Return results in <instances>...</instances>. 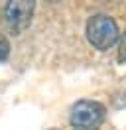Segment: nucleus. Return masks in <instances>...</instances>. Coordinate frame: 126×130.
<instances>
[{"instance_id":"obj_1","label":"nucleus","mask_w":126,"mask_h":130,"mask_svg":"<svg viewBox=\"0 0 126 130\" xmlns=\"http://www.w3.org/2000/svg\"><path fill=\"white\" fill-rule=\"evenodd\" d=\"M87 40L97 49H110L118 41V26L106 14H97L87 22Z\"/></svg>"},{"instance_id":"obj_2","label":"nucleus","mask_w":126,"mask_h":130,"mask_svg":"<svg viewBox=\"0 0 126 130\" xmlns=\"http://www.w3.org/2000/svg\"><path fill=\"white\" fill-rule=\"evenodd\" d=\"M104 120V106L97 101H79L71 108L69 122L75 130H99Z\"/></svg>"},{"instance_id":"obj_3","label":"nucleus","mask_w":126,"mask_h":130,"mask_svg":"<svg viewBox=\"0 0 126 130\" xmlns=\"http://www.w3.org/2000/svg\"><path fill=\"white\" fill-rule=\"evenodd\" d=\"M34 10H36V4L28 0L8 2L4 6V20H6L8 28L14 32H22L24 28H28L32 16H34Z\"/></svg>"},{"instance_id":"obj_4","label":"nucleus","mask_w":126,"mask_h":130,"mask_svg":"<svg viewBox=\"0 0 126 130\" xmlns=\"http://www.w3.org/2000/svg\"><path fill=\"white\" fill-rule=\"evenodd\" d=\"M8 53H10V43H8V40L0 34V61H4L8 57Z\"/></svg>"},{"instance_id":"obj_5","label":"nucleus","mask_w":126,"mask_h":130,"mask_svg":"<svg viewBox=\"0 0 126 130\" xmlns=\"http://www.w3.org/2000/svg\"><path fill=\"white\" fill-rule=\"evenodd\" d=\"M118 59H120V63H126V32L122 36V40H120V49H118Z\"/></svg>"}]
</instances>
